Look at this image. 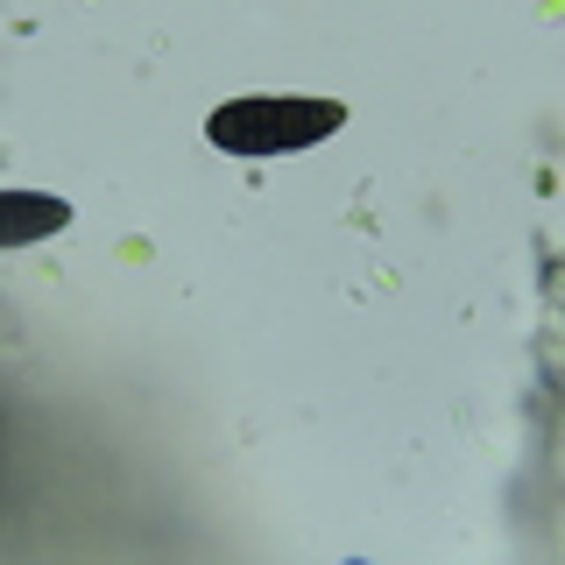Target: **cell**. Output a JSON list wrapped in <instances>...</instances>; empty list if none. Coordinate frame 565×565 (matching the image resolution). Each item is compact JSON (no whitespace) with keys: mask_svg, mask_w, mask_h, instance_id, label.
Returning <instances> with one entry per match:
<instances>
[{"mask_svg":"<svg viewBox=\"0 0 565 565\" xmlns=\"http://www.w3.org/2000/svg\"><path fill=\"white\" fill-rule=\"evenodd\" d=\"M71 226V205L50 191H0V247H29Z\"/></svg>","mask_w":565,"mask_h":565,"instance_id":"2","label":"cell"},{"mask_svg":"<svg viewBox=\"0 0 565 565\" xmlns=\"http://www.w3.org/2000/svg\"><path fill=\"white\" fill-rule=\"evenodd\" d=\"M347 128L340 99H305V93H255V99H220L205 114V141L226 156H297L318 149L326 135Z\"/></svg>","mask_w":565,"mask_h":565,"instance_id":"1","label":"cell"}]
</instances>
